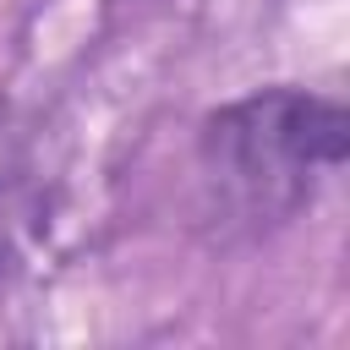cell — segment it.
<instances>
[{"label":"cell","instance_id":"obj_1","mask_svg":"<svg viewBox=\"0 0 350 350\" xmlns=\"http://www.w3.org/2000/svg\"><path fill=\"white\" fill-rule=\"evenodd\" d=\"M350 153V115L334 93L257 88L197 126V219L213 241H262L301 219Z\"/></svg>","mask_w":350,"mask_h":350},{"label":"cell","instance_id":"obj_2","mask_svg":"<svg viewBox=\"0 0 350 350\" xmlns=\"http://www.w3.org/2000/svg\"><path fill=\"white\" fill-rule=\"evenodd\" d=\"M49 202H55V180L44 170L38 137L11 115H0V279H11L44 241Z\"/></svg>","mask_w":350,"mask_h":350}]
</instances>
